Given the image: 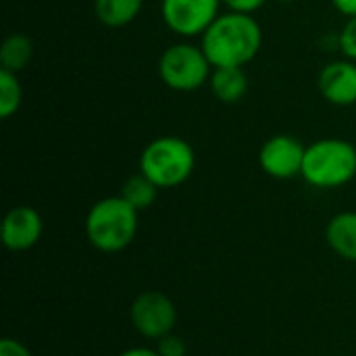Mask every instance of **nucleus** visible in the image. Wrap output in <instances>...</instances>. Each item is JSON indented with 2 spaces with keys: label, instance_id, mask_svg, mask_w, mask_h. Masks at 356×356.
<instances>
[{
  "label": "nucleus",
  "instance_id": "39448f33",
  "mask_svg": "<svg viewBox=\"0 0 356 356\" xmlns=\"http://www.w3.org/2000/svg\"><path fill=\"white\" fill-rule=\"evenodd\" d=\"M213 65L209 56L204 54L200 44H194L192 40H179L169 44L156 63L159 79L173 92H196L204 86H209Z\"/></svg>",
  "mask_w": 356,
  "mask_h": 356
},
{
  "label": "nucleus",
  "instance_id": "2eb2a0df",
  "mask_svg": "<svg viewBox=\"0 0 356 356\" xmlns=\"http://www.w3.org/2000/svg\"><path fill=\"white\" fill-rule=\"evenodd\" d=\"M156 194H159V188L146 175L136 173V175H131V177L125 179L119 196H123L136 211H144V209H148V207L154 204Z\"/></svg>",
  "mask_w": 356,
  "mask_h": 356
},
{
  "label": "nucleus",
  "instance_id": "20e7f679",
  "mask_svg": "<svg viewBox=\"0 0 356 356\" xmlns=\"http://www.w3.org/2000/svg\"><path fill=\"white\" fill-rule=\"evenodd\" d=\"M300 177L317 190H336L356 177V146L342 138H321L307 146Z\"/></svg>",
  "mask_w": 356,
  "mask_h": 356
},
{
  "label": "nucleus",
  "instance_id": "423d86ee",
  "mask_svg": "<svg viewBox=\"0 0 356 356\" xmlns=\"http://www.w3.org/2000/svg\"><path fill=\"white\" fill-rule=\"evenodd\" d=\"M221 0H161V19L181 40L202 38L221 15Z\"/></svg>",
  "mask_w": 356,
  "mask_h": 356
},
{
  "label": "nucleus",
  "instance_id": "aec40b11",
  "mask_svg": "<svg viewBox=\"0 0 356 356\" xmlns=\"http://www.w3.org/2000/svg\"><path fill=\"white\" fill-rule=\"evenodd\" d=\"M0 356H33L29 353V348L19 342V340H13V338H4L0 342Z\"/></svg>",
  "mask_w": 356,
  "mask_h": 356
},
{
  "label": "nucleus",
  "instance_id": "6ab92c4d",
  "mask_svg": "<svg viewBox=\"0 0 356 356\" xmlns=\"http://www.w3.org/2000/svg\"><path fill=\"white\" fill-rule=\"evenodd\" d=\"M221 2L227 10L244 13V15H254L267 4V0H221Z\"/></svg>",
  "mask_w": 356,
  "mask_h": 356
},
{
  "label": "nucleus",
  "instance_id": "4be33fe9",
  "mask_svg": "<svg viewBox=\"0 0 356 356\" xmlns=\"http://www.w3.org/2000/svg\"><path fill=\"white\" fill-rule=\"evenodd\" d=\"M119 356H161L156 350L152 348H146V346H138V348H129L125 353H121Z\"/></svg>",
  "mask_w": 356,
  "mask_h": 356
},
{
  "label": "nucleus",
  "instance_id": "9b49d317",
  "mask_svg": "<svg viewBox=\"0 0 356 356\" xmlns=\"http://www.w3.org/2000/svg\"><path fill=\"white\" fill-rule=\"evenodd\" d=\"M325 242L338 257L356 263V211H344L330 219Z\"/></svg>",
  "mask_w": 356,
  "mask_h": 356
},
{
  "label": "nucleus",
  "instance_id": "dca6fc26",
  "mask_svg": "<svg viewBox=\"0 0 356 356\" xmlns=\"http://www.w3.org/2000/svg\"><path fill=\"white\" fill-rule=\"evenodd\" d=\"M23 104V88L17 73L0 69V119H10Z\"/></svg>",
  "mask_w": 356,
  "mask_h": 356
},
{
  "label": "nucleus",
  "instance_id": "ddd939ff",
  "mask_svg": "<svg viewBox=\"0 0 356 356\" xmlns=\"http://www.w3.org/2000/svg\"><path fill=\"white\" fill-rule=\"evenodd\" d=\"M144 8V0H94L96 19L111 29L127 27L138 19Z\"/></svg>",
  "mask_w": 356,
  "mask_h": 356
},
{
  "label": "nucleus",
  "instance_id": "6e6552de",
  "mask_svg": "<svg viewBox=\"0 0 356 356\" xmlns=\"http://www.w3.org/2000/svg\"><path fill=\"white\" fill-rule=\"evenodd\" d=\"M307 146L290 136V134H275L267 138L259 150V167L273 179H294L302 173Z\"/></svg>",
  "mask_w": 356,
  "mask_h": 356
},
{
  "label": "nucleus",
  "instance_id": "0eeeda50",
  "mask_svg": "<svg viewBox=\"0 0 356 356\" xmlns=\"http://www.w3.org/2000/svg\"><path fill=\"white\" fill-rule=\"evenodd\" d=\"M129 319L136 332L146 340H161L173 332L177 323V309L163 292L146 290L138 294L129 309Z\"/></svg>",
  "mask_w": 356,
  "mask_h": 356
},
{
  "label": "nucleus",
  "instance_id": "5701e85b",
  "mask_svg": "<svg viewBox=\"0 0 356 356\" xmlns=\"http://www.w3.org/2000/svg\"><path fill=\"white\" fill-rule=\"evenodd\" d=\"M275 2H284V4H290V2H298V0H275Z\"/></svg>",
  "mask_w": 356,
  "mask_h": 356
},
{
  "label": "nucleus",
  "instance_id": "412c9836",
  "mask_svg": "<svg viewBox=\"0 0 356 356\" xmlns=\"http://www.w3.org/2000/svg\"><path fill=\"white\" fill-rule=\"evenodd\" d=\"M332 6L346 19L356 17V0H332Z\"/></svg>",
  "mask_w": 356,
  "mask_h": 356
},
{
  "label": "nucleus",
  "instance_id": "f257e3e1",
  "mask_svg": "<svg viewBox=\"0 0 356 356\" xmlns=\"http://www.w3.org/2000/svg\"><path fill=\"white\" fill-rule=\"evenodd\" d=\"M200 46L213 67H246L263 48V27L254 15L225 10L202 33Z\"/></svg>",
  "mask_w": 356,
  "mask_h": 356
},
{
  "label": "nucleus",
  "instance_id": "7ed1b4c3",
  "mask_svg": "<svg viewBox=\"0 0 356 356\" xmlns=\"http://www.w3.org/2000/svg\"><path fill=\"white\" fill-rule=\"evenodd\" d=\"M140 173L159 190L184 186L196 169V152L192 144L179 136H159L140 152Z\"/></svg>",
  "mask_w": 356,
  "mask_h": 356
},
{
  "label": "nucleus",
  "instance_id": "f3484780",
  "mask_svg": "<svg viewBox=\"0 0 356 356\" xmlns=\"http://www.w3.org/2000/svg\"><path fill=\"white\" fill-rule=\"evenodd\" d=\"M338 50L344 58L356 63V17L346 19L344 27L338 33Z\"/></svg>",
  "mask_w": 356,
  "mask_h": 356
},
{
  "label": "nucleus",
  "instance_id": "a211bd4d",
  "mask_svg": "<svg viewBox=\"0 0 356 356\" xmlns=\"http://www.w3.org/2000/svg\"><path fill=\"white\" fill-rule=\"evenodd\" d=\"M156 353L161 356H186V342L173 332L159 340Z\"/></svg>",
  "mask_w": 356,
  "mask_h": 356
},
{
  "label": "nucleus",
  "instance_id": "1a4fd4ad",
  "mask_svg": "<svg viewBox=\"0 0 356 356\" xmlns=\"http://www.w3.org/2000/svg\"><path fill=\"white\" fill-rule=\"evenodd\" d=\"M317 90L334 106L356 104V63L348 58L327 63L317 75Z\"/></svg>",
  "mask_w": 356,
  "mask_h": 356
},
{
  "label": "nucleus",
  "instance_id": "f03ea898",
  "mask_svg": "<svg viewBox=\"0 0 356 356\" xmlns=\"http://www.w3.org/2000/svg\"><path fill=\"white\" fill-rule=\"evenodd\" d=\"M138 213L123 196L100 198L86 215L88 242L106 254L125 250L138 234Z\"/></svg>",
  "mask_w": 356,
  "mask_h": 356
},
{
  "label": "nucleus",
  "instance_id": "4468645a",
  "mask_svg": "<svg viewBox=\"0 0 356 356\" xmlns=\"http://www.w3.org/2000/svg\"><path fill=\"white\" fill-rule=\"evenodd\" d=\"M33 58V40L27 33H8L0 46V67L10 73H21Z\"/></svg>",
  "mask_w": 356,
  "mask_h": 356
},
{
  "label": "nucleus",
  "instance_id": "9d476101",
  "mask_svg": "<svg viewBox=\"0 0 356 356\" xmlns=\"http://www.w3.org/2000/svg\"><path fill=\"white\" fill-rule=\"evenodd\" d=\"M44 232L42 217L31 207H15L4 215L2 221V244L10 252H25L33 248Z\"/></svg>",
  "mask_w": 356,
  "mask_h": 356
},
{
  "label": "nucleus",
  "instance_id": "f8f14e48",
  "mask_svg": "<svg viewBox=\"0 0 356 356\" xmlns=\"http://www.w3.org/2000/svg\"><path fill=\"white\" fill-rule=\"evenodd\" d=\"M209 88L219 102L236 104L248 94V75L242 67H215Z\"/></svg>",
  "mask_w": 356,
  "mask_h": 356
}]
</instances>
